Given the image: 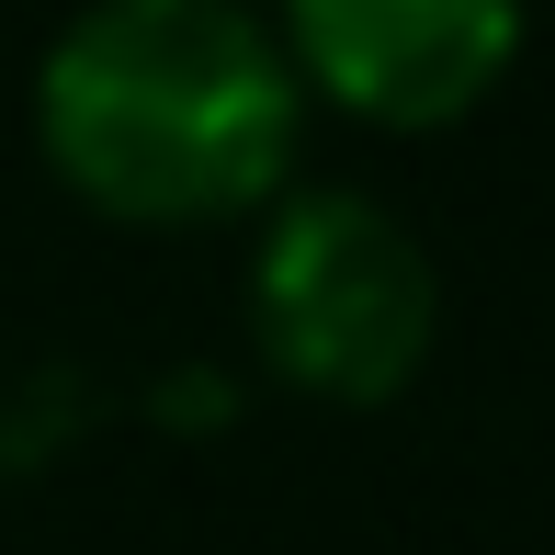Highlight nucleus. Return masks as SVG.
I'll return each instance as SVG.
<instances>
[{
	"label": "nucleus",
	"mask_w": 555,
	"mask_h": 555,
	"mask_svg": "<svg viewBox=\"0 0 555 555\" xmlns=\"http://www.w3.org/2000/svg\"><path fill=\"white\" fill-rule=\"evenodd\" d=\"M249 330L261 351L318 397H397L431 363L442 330V272L420 227L351 182L284 193L261 216V261H249Z\"/></svg>",
	"instance_id": "2"
},
{
	"label": "nucleus",
	"mask_w": 555,
	"mask_h": 555,
	"mask_svg": "<svg viewBox=\"0 0 555 555\" xmlns=\"http://www.w3.org/2000/svg\"><path fill=\"white\" fill-rule=\"evenodd\" d=\"M272 35L307 91H330L374 125H442L488 103L499 68L521 57L511 0H295Z\"/></svg>",
	"instance_id": "3"
},
{
	"label": "nucleus",
	"mask_w": 555,
	"mask_h": 555,
	"mask_svg": "<svg viewBox=\"0 0 555 555\" xmlns=\"http://www.w3.org/2000/svg\"><path fill=\"white\" fill-rule=\"evenodd\" d=\"M284 35L238 0H103L35 57V137L114 216H227L295 159Z\"/></svg>",
	"instance_id": "1"
}]
</instances>
